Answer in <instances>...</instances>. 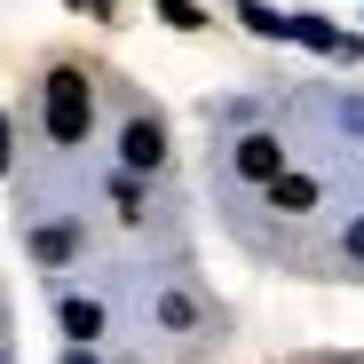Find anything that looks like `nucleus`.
<instances>
[{
	"label": "nucleus",
	"mask_w": 364,
	"mask_h": 364,
	"mask_svg": "<svg viewBox=\"0 0 364 364\" xmlns=\"http://www.w3.org/2000/svg\"><path fill=\"white\" fill-rule=\"evenodd\" d=\"M87 119H95L87 80H80V72H48V135H55V143H80Z\"/></svg>",
	"instance_id": "nucleus-1"
},
{
	"label": "nucleus",
	"mask_w": 364,
	"mask_h": 364,
	"mask_svg": "<svg viewBox=\"0 0 364 364\" xmlns=\"http://www.w3.org/2000/svg\"><path fill=\"white\" fill-rule=\"evenodd\" d=\"M119 159H127L135 174H151V166L166 159V127H159V119H135V127L119 135Z\"/></svg>",
	"instance_id": "nucleus-2"
},
{
	"label": "nucleus",
	"mask_w": 364,
	"mask_h": 364,
	"mask_svg": "<svg viewBox=\"0 0 364 364\" xmlns=\"http://www.w3.org/2000/svg\"><path fill=\"white\" fill-rule=\"evenodd\" d=\"M237 174L277 182V174H285V151H277V135H246V143H237Z\"/></svg>",
	"instance_id": "nucleus-3"
},
{
	"label": "nucleus",
	"mask_w": 364,
	"mask_h": 364,
	"mask_svg": "<svg viewBox=\"0 0 364 364\" xmlns=\"http://www.w3.org/2000/svg\"><path fill=\"white\" fill-rule=\"evenodd\" d=\"M269 198H277L285 214H309V206H317V182H309V174H277V182H269Z\"/></svg>",
	"instance_id": "nucleus-4"
},
{
	"label": "nucleus",
	"mask_w": 364,
	"mask_h": 364,
	"mask_svg": "<svg viewBox=\"0 0 364 364\" xmlns=\"http://www.w3.org/2000/svg\"><path fill=\"white\" fill-rule=\"evenodd\" d=\"M55 317H64L72 341H95V333H103V309H95V301H55Z\"/></svg>",
	"instance_id": "nucleus-5"
},
{
	"label": "nucleus",
	"mask_w": 364,
	"mask_h": 364,
	"mask_svg": "<svg viewBox=\"0 0 364 364\" xmlns=\"http://www.w3.org/2000/svg\"><path fill=\"white\" fill-rule=\"evenodd\" d=\"M72 246H80V237H72V230H55V222L32 230V254H40V262H72Z\"/></svg>",
	"instance_id": "nucleus-6"
},
{
	"label": "nucleus",
	"mask_w": 364,
	"mask_h": 364,
	"mask_svg": "<svg viewBox=\"0 0 364 364\" xmlns=\"http://www.w3.org/2000/svg\"><path fill=\"white\" fill-rule=\"evenodd\" d=\"M111 206L135 222V214H143V182H135V174H119V182H111Z\"/></svg>",
	"instance_id": "nucleus-7"
},
{
	"label": "nucleus",
	"mask_w": 364,
	"mask_h": 364,
	"mask_svg": "<svg viewBox=\"0 0 364 364\" xmlns=\"http://www.w3.org/2000/svg\"><path fill=\"white\" fill-rule=\"evenodd\" d=\"M159 16H166V24H182V32H191V24H206V16L191 9V0H159Z\"/></svg>",
	"instance_id": "nucleus-8"
},
{
	"label": "nucleus",
	"mask_w": 364,
	"mask_h": 364,
	"mask_svg": "<svg viewBox=\"0 0 364 364\" xmlns=\"http://www.w3.org/2000/svg\"><path fill=\"white\" fill-rule=\"evenodd\" d=\"M159 317H166V325H191L198 309H191V293H166V301H159Z\"/></svg>",
	"instance_id": "nucleus-9"
},
{
	"label": "nucleus",
	"mask_w": 364,
	"mask_h": 364,
	"mask_svg": "<svg viewBox=\"0 0 364 364\" xmlns=\"http://www.w3.org/2000/svg\"><path fill=\"white\" fill-rule=\"evenodd\" d=\"M348 254H356V262H364V214H356V222H348Z\"/></svg>",
	"instance_id": "nucleus-10"
},
{
	"label": "nucleus",
	"mask_w": 364,
	"mask_h": 364,
	"mask_svg": "<svg viewBox=\"0 0 364 364\" xmlns=\"http://www.w3.org/2000/svg\"><path fill=\"white\" fill-rule=\"evenodd\" d=\"M0 166H9V119H0Z\"/></svg>",
	"instance_id": "nucleus-11"
},
{
	"label": "nucleus",
	"mask_w": 364,
	"mask_h": 364,
	"mask_svg": "<svg viewBox=\"0 0 364 364\" xmlns=\"http://www.w3.org/2000/svg\"><path fill=\"white\" fill-rule=\"evenodd\" d=\"M80 9H87V16H103V9H111V0H80Z\"/></svg>",
	"instance_id": "nucleus-12"
},
{
	"label": "nucleus",
	"mask_w": 364,
	"mask_h": 364,
	"mask_svg": "<svg viewBox=\"0 0 364 364\" xmlns=\"http://www.w3.org/2000/svg\"><path fill=\"white\" fill-rule=\"evenodd\" d=\"M64 364H95V356H87V348H72V356H64Z\"/></svg>",
	"instance_id": "nucleus-13"
}]
</instances>
